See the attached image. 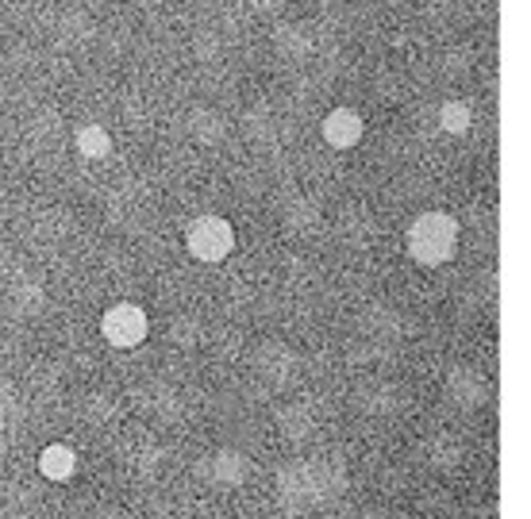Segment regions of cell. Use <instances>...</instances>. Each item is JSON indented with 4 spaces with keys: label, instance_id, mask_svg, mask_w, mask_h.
I'll return each mask as SVG.
<instances>
[{
    "label": "cell",
    "instance_id": "6da1fadb",
    "mask_svg": "<svg viewBox=\"0 0 531 519\" xmlns=\"http://www.w3.org/2000/svg\"><path fill=\"white\" fill-rule=\"evenodd\" d=\"M458 250V220L451 212H420L408 227V254L420 266H447Z\"/></svg>",
    "mask_w": 531,
    "mask_h": 519
},
{
    "label": "cell",
    "instance_id": "3957f363",
    "mask_svg": "<svg viewBox=\"0 0 531 519\" xmlns=\"http://www.w3.org/2000/svg\"><path fill=\"white\" fill-rule=\"evenodd\" d=\"M101 335L116 350H135V346L147 343V335H151V316L139 304L120 300V304H112L101 316Z\"/></svg>",
    "mask_w": 531,
    "mask_h": 519
},
{
    "label": "cell",
    "instance_id": "8992f818",
    "mask_svg": "<svg viewBox=\"0 0 531 519\" xmlns=\"http://www.w3.org/2000/svg\"><path fill=\"white\" fill-rule=\"evenodd\" d=\"M74 143H77V150H81L85 158H93V162H101V158H108V154H112V139H108V131H104L101 124L77 127Z\"/></svg>",
    "mask_w": 531,
    "mask_h": 519
},
{
    "label": "cell",
    "instance_id": "277c9868",
    "mask_svg": "<svg viewBox=\"0 0 531 519\" xmlns=\"http://www.w3.org/2000/svg\"><path fill=\"white\" fill-rule=\"evenodd\" d=\"M324 143L331 150H351L362 143V135H366V124H362V116L354 112V108H331L328 116H324Z\"/></svg>",
    "mask_w": 531,
    "mask_h": 519
},
{
    "label": "cell",
    "instance_id": "7a4b0ae2",
    "mask_svg": "<svg viewBox=\"0 0 531 519\" xmlns=\"http://www.w3.org/2000/svg\"><path fill=\"white\" fill-rule=\"evenodd\" d=\"M185 247L197 262H224L231 250H235V227L224 216H197V220L185 227Z\"/></svg>",
    "mask_w": 531,
    "mask_h": 519
},
{
    "label": "cell",
    "instance_id": "5b68a950",
    "mask_svg": "<svg viewBox=\"0 0 531 519\" xmlns=\"http://www.w3.org/2000/svg\"><path fill=\"white\" fill-rule=\"evenodd\" d=\"M39 473H43L47 481H54V485H66L77 473V450L66 443L43 446V454H39Z\"/></svg>",
    "mask_w": 531,
    "mask_h": 519
},
{
    "label": "cell",
    "instance_id": "52a82bcc",
    "mask_svg": "<svg viewBox=\"0 0 531 519\" xmlns=\"http://www.w3.org/2000/svg\"><path fill=\"white\" fill-rule=\"evenodd\" d=\"M439 124L447 135H466L470 124H474V108L466 104V100H447L443 108H439Z\"/></svg>",
    "mask_w": 531,
    "mask_h": 519
}]
</instances>
